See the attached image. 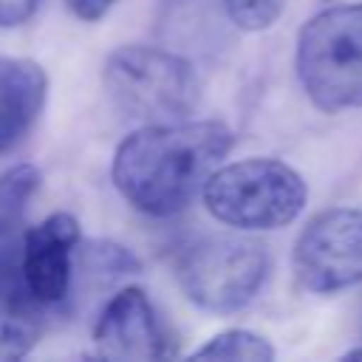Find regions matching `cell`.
<instances>
[{"instance_id":"6","label":"cell","mask_w":362,"mask_h":362,"mask_svg":"<svg viewBox=\"0 0 362 362\" xmlns=\"http://www.w3.org/2000/svg\"><path fill=\"white\" fill-rule=\"evenodd\" d=\"M291 266L297 283L311 294H337L362 283V209L317 212L294 240Z\"/></svg>"},{"instance_id":"9","label":"cell","mask_w":362,"mask_h":362,"mask_svg":"<svg viewBox=\"0 0 362 362\" xmlns=\"http://www.w3.org/2000/svg\"><path fill=\"white\" fill-rule=\"evenodd\" d=\"M48 99V74L28 57H0V153L14 150L37 124Z\"/></svg>"},{"instance_id":"16","label":"cell","mask_w":362,"mask_h":362,"mask_svg":"<svg viewBox=\"0 0 362 362\" xmlns=\"http://www.w3.org/2000/svg\"><path fill=\"white\" fill-rule=\"evenodd\" d=\"M342 359H362V348H351V351H345Z\"/></svg>"},{"instance_id":"4","label":"cell","mask_w":362,"mask_h":362,"mask_svg":"<svg viewBox=\"0 0 362 362\" xmlns=\"http://www.w3.org/2000/svg\"><path fill=\"white\" fill-rule=\"evenodd\" d=\"M201 198L215 221L243 232H266L288 226L303 212L308 187L286 161L257 156L221 164Z\"/></svg>"},{"instance_id":"15","label":"cell","mask_w":362,"mask_h":362,"mask_svg":"<svg viewBox=\"0 0 362 362\" xmlns=\"http://www.w3.org/2000/svg\"><path fill=\"white\" fill-rule=\"evenodd\" d=\"M116 0H65V6L71 8V14L76 20H85V23H96L102 20L110 8H113Z\"/></svg>"},{"instance_id":"10","label":"cell","mask_w":362,"mask_h":362,"mask_svg":"<svg viewBox=\"0 0 362 362\" xmlns=\"http://www.w3.org/2000/svg\"><path fill=\"white\" fill-rule=\"evenodd\" d=\"M48 305L28 288L20 257L0 255V362L23 359L45 331Z\"/></svg>"},{"instance_id":"12","label":"cell","mask_w":362,"mask_h":362,"mask_svg":"<svg viewBox=\"0 0 362 362\" xmlns=\"http://www.w3.org/2000/svg\"><path fill=\"white\" fill-rule=\"evenodd\" d=\"M40 187V170L34 164H14L0 175V235L20 223L25 204Z\"/></svg>"},{"instance_id":"13","label":"cell","mask_w":362,"mask_h":362,"mask_svg":"<svg viewBox=\"0 0 362 362\" xmlns=\"http://www.w3.org/2000/svg\"><path fill=\"white\" fill-rule=\"evenodd\" d=\"M288 0H223L226 17L240 31H266L286 11Z\"/></svg>"},{"instance_id":"11","label":"cell","mask_w":362,"mask_h":362,"mask_svg":"<svg viewBox=\"0 0 362 362\" xmlns=\"http://www.w3.org/2000/svg\"><path fill=\"white\" fill-rule=\"evenodd\" d=\"M189 359H240V362H269L274 359V345L249 331V328H226L209 337L201 348L189 354Z\"/></svg>"},{"instance_id":"2","label":"cell","mask_w":362,"mask_h":362,"mask_svg":"<svg viewBox=\"0 0 362 362\" xmlns=\"http://www.w3.org/2000/svg\"><path fill=\"white\" fill-rule=\"evenodd\" d=\"M102 85L110 105L141 124L184 122L201 102L192 62L156 45H119L107 54Z\"/></svg>"},{"instance_id":"7","label":"cell","mask_w":362,"mask_h":362,"mask_svg":"<svg viewBox=\"0 0 362 362\" xmlns=\"http://www.w3.org/2000/svg\"><path fill=\"white\" fill-rule=\"evenodd\" d=\"M96 356L110 362H153L173 354L170 337L139 286L119 288L96 317L93 325Z\"/></svg>"},{"instance_id":"1","label":"cell","mask_w":362,"mask_h":362,"mask_svg":"<svg viewBox=\"0 0 362 362\" xmlns=\"http://www.w3.org/2000/svg\"><path fill=\"white\" fill-rule=\"evenodd\" d=\"M232 141V130L215 119L141 124L119 141L110 181L133 209L150 218H170L204 192Z\"/></svg>"},{"instance_id":"14","label":"cell","mask_w":362,"mask_h":362,"mask_svg":"<svg viewBox=\"0 0 362 362\" xmlns=\"http://www.w3.org/2000/svg\"><path fill=\"white\" fill-rule=\"evenodd\" d=\"M42 0H0V28H20L37 11Z\"/></svg>"},{"instance_id":"3","label":"cell","mask_w":362,"mask_h":362,"mask_svg":"<svg viewBox=\"0 0 362 362\" xmlns=\"http://www.w3.org/2000/svg\"><path fill=\"white\" fill-rule=\"evenodd\" d=\"M297 79L322 113L362 107V3L314 14L297 34Z\"/></svg>"},{"instance_id":"5","label":"cell","mask_w":362,"mask_h":362,"mask_svg":"<svg viewBox=\"0 0 362 362\" xmlns=\"http://www.w3.org/2000/svg\"><path fill=\"white\" fill-rule=\"evenodd\" d=\"M269 255L252 238L206 235L184 246L175 277L187 300L212 314L246 308L263 288Z\"/></svg>"},{"instance_id":"8","label":"cell","mask_w":362,"mask_h":362,"mask_svg":"<svg viewBox=\"0 0 362 362\" xmlns=\"http://www.w3.org/2000/svg\"><path fill=\"white\" fill-rule=\"evenodd\" d=\"M82 246L79 221L71 212H54L23 232L20 269L28 288L48 305H59L71 291L74 255Z\"/></svg>"}]
</instances>
